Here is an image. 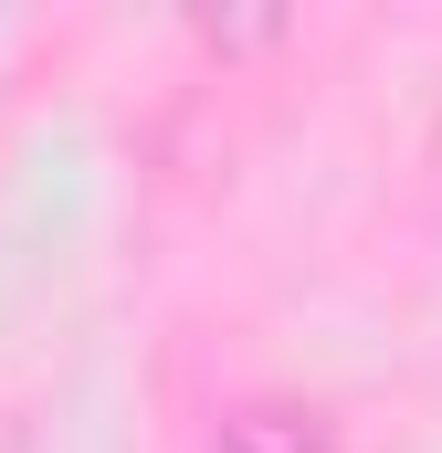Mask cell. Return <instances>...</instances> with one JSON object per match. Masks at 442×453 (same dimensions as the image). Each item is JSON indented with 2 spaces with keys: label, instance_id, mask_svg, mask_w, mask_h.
<instances>
[{
  "label": "cell",
  "instance_id": "cell-1",
  "mask_svg": "<svg viewBox=\"0 0 442 453\" xmlns=\"http://www.w3.org/2000/svg\"><path fill=\"white\" fill-rule=\"evenodd\" d=\"M221 453H337V422H316V411H285V401H263V411H232Z\"/></svg>",
  "mask_w": 442,
  "mask_h": 453
}]
</instances>
